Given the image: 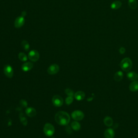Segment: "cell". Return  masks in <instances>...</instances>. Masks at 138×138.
<instances>
[{
	"label": "cell",
	"mask_w": 138,
	"mask_h": 138,
	"mask_svg": "<svg viewBox=\"0 0 138 138\" xmlns=\"http://www.w3.org/2000/svg\"><path fill=\"white\" fill-rule=\"evenodd\" d=\"M25 17L23 16H20L16 18V19L15 21L14 26L16 28H21L25 24Z\"/></svg>",
	"instance_id": "obj_9"
},
{
	"label": "cell",
	"mask_w": 138,
	"mask_h": 138,
	"mask_svg": "<svg viewBox=\"0 0 138 138\" xmlns=\"http://www.w3.org/2000/svg\"><path fill=\"white\" fill-rule=\"evenodd\" d=\"M21 45L22 46V47L24 49H25L26 51H28L29 50V48H30V45L29 43L26 40H24L21 43Z\"/></svg>",
	"instance_id": "obj_22"
},
{
	"label": "cell",
	"mask_w": 138,
	"mask_h": 138,
	"mask_svg": "<svg viewBox=\"0 0 138 138\" xmlns=\"http://www.w3.org/2000/svg\"><path fill=\"white\" fill-rule=\"evenodd\" d=\"M28 58L31 61L35 62L38 61L39 58V54L38 52L35 50L30 51L28 54Z\"/></svg>",
	"instance_id": "obj_5"
},
{
	"label": "cell",
	"mask_w": 138,
	"mask_h": 138,
	"mask_svg": "<svg viewBox=\"0 0 138 138\" xmlns=\"http://www.w3.org/2000/svg\"><path fill=\"white\" fill-rule=\"evenodd\" d=\"M73 101H74V97L68 96V97L65 99V103L68 105H70L72 103Z\"/></svg>",
	"instance_id": "obj_24"
},
{
	"label": "cell",
	"mask_w": 138,
	"mask_h": 138,
	"mask_svg": "<svg viewBox=\"0 0 138 138\" xmlns=\"http://www.w3.org/2000/svg\"><path fill=\"white\" fill-rule=\"evenodd\" d=\"M26 15V13L25 11H23L22 12V16L25 17V16Z\"/></svg>",
	"instance_id": "obj_29"
},
{
	"label": "cell",
	"mask_w": 138,
	"mask_h": 138,
	"mask_svg": "<svg viewBox=\"0 0 138 138\" xmlns=\"http://www.w3.org/2000/svg\"><path fill=\"white\" fill-rule=\"evenodd\" d=\"M4 73L8 78H11L14 76V70L11 66L9 65H6L4 67Z\"/></svg>",
	"instance_id": "obj_7"
},
{
	"label": "cell",
	"mask_w": 138,
	"mask_h": 138,
	"mask_svg": "<svg viewBox=\"0 0 138 138\" xmlns=\"http://www.w3.org/2000/svg\"><path fill=\"white\" fill-rule=\"evenodd\" d=\"M65 94L67 95H68V96H71V97H74V95H75L74 92L72 90H71L70 88L65 89Z\"/></svg>",
	"instance_id": "obj_25"
},
{
	"label": "cell",
	"mask_w": 138,
	"mask_h": 138,
	"mask_svg": "<svg viewBox=\"0 0 138 138\" xmlns=\"http://www.w3.org/2000/svg\"><path fill=\"white\" fill-rule=\"evenodd\" d=\"M74 97L75 99L78 101H80L83 100L85 98V94L83 91H77L74 95Z\"/></svg>",
	"instance_id": "obj_13"
},
{
	"label": "cell",
	"mask_w": 138,
	"mask_h": 138,
	"mask_svg": "<svg viewBox=\"0 0 138 138\" xmlns=\"http://www.w3.org/2000/svg\"><path fill=\"white\" fill-rule=\"evenodd\" d=\"M115 132L112 128H107L104 132V136L105 138H114Z\"/></svg>",
	"instance_id": "obj_10"
},
{
	"label": "cell",
	"mask_w": 138,
	"mask_h": 138,
	"mask_svg": "<svg viewBox=\"0 0 138 138\" xmlns=\"http://www.w3.org/2000/svg\"><path fill=\"white\" fill-rule=\"evenodd\" d=\"M20 104L21 106L23 107H27V105H28V103H27V101L25 100H24V99H22L20 101Z\"/></svg>",
	"instance_id": "obj_26"
},
{
	"label": "cell",
	"mask_w": 138,
	"mask_h": 138,
	"mask_svg": "<svg viewBox=\"0 0 138 138\" xmlns=\"http://www.w3.org/2000/svg\"><path fill=\"white\" fill-rule=\"evenodd\" d=\"M129 88L132 92H136L138 91V81H133L130 84Z\"/></svg>",
	"instance_id": "obj_14"
},
{
	"label": "cell",
	"mask_w": 138,
	"mask_h": 138,
	"mask_svg": "<svg viewBox=\"0 0 138 138\" xmlns=\"http://www.w3.org/2000/svg\"><path fill=\"white\" fill-rule=\"evenodd\" d=\"M125 51H126L125 49L123 47H120V49H119V52L121 54H124L125 52Z\"/></svg>",
	"instance_id": "obj_28"
},
{
	"label": "cell",
	"mask_w": 138,
	"mask_h": 138,
	"mask_svg": "<svg viewBox=\"0 0 138 138\" xmlns=\"http://www.w3.org/2000/svg\"><path fill=\"white\" fill-rule=\"evenodd\" d=\"M71 128H72L75 131H79L80 129V124L78 122V121H73L72 123H71Z\"/></svg>",
	"instance_id": "obj_19"
},
{
	"label": "cell",
	"mask_w": 138,
	"mask_h": 138,
	"mask_svg": "<svg viewBox=\"0 0 138 138\" xmlns=\"http://www.w3.org/2000/svg\"><path fill=\"white\" fill-rule=\"evenodd\" d=\"M120 65V68L123 71L128 72L131 70L132 67V62L130 58H125L121 61Z\"/></svg>",
	"instance_id": "obj_2"
},
{
	"label": "cell",
	"mask_w": 138,
	"mask_h": 138,
	"mask_svg": "<svg viewBox=\"0 0 138 138\" xmlns=\"http://www.w3.org/2000/svg\"><path fill=\"white\" fill-rule=\"evenodd\" d=\"M52 101L53 105L56 107H61L63 104V98L58 95H54L52 99Z\"/></svg>",
	"instance_id": "obj_6"
},
{
	"label": "cell",
	"mask_w": 138,
	"mask_h": 138,
	"mask_svg": "<svg viewBox=\"0 0 138 138\" xmlns=\"http://www.w3.org/2000/svg\"><path fill=\"white\" fill-rule=\"evenodd\" d=\"M43 131L46 136L49 137L52 136L55 133V128L51 124L46 123L44 126Z\"/></svg>",
	"instance_id": "obj_3"
},
{
	"label": "cell",
	"mask_w": 138,
	"mask_h": 138,
	"mask_svg": "<svg viewBox=\"0 0 138 138\" xmlns=\"http://www.w3.org/2000/svg\"><path fill=\"white\" fill-rule=\"evenodd\" d=\"M128 5L132 9H135L137 7L136 0H128Z\"/></svg>",
	"instance_id": "obj_20"
},
{
	"label": "cell",
	"mask_w": 138,
	"mask_h": 138,
	"mask_svg": "<svg viewBox=\"0 0 138 138\" xmlns=\"http://www.w3.org/2000/svg\"><path fill=\"white\" fill-rule=\"evenodd\" d=\"M19 58L22 62H26L28 60L27 56L23 52H20L19 54Z\"/></svg>",
	"instance_id": "obj_23"
},
{
	"label": "cell",
	"mask_w": 138,
	"mask_h": 138,
	"mask_svg": "<svg viewBox=\"0 0 138 138\" xmlns=\"http://www.w3.org/2000/svg\"><path fill=\"white\" fill-rule=\"evenodd\" d=\"M65 130L66 131H67V132H68L69 134H71L72 133L71 128L70 126H67L66 127Z\"/></svg>",
	"instance_id": "obj_27"
},
{
	"label": "cell",
	"mask_w": 138,
	"mask_h": 138,
	"mask_svg": "<svg viewBox=\"0 0 138 138\" xmlns=\"http://www.w3.org/2000/svg\"><path fill=\"white\" fill-rule=\"evenodd\" d=\"M123 76L124 74L123 73V72L119 71L115 74V76H114V79H115V81L116 82H120L123 79Z\"/></svg>",
	"instance_id": "obj_16"
},
{
	"label": "cell",
	"mask_w": 138,
	"mask_h": 138,
	"mask_svg": "<svg viewBox=\"0 0 138 138\" xmlns=\"http://www.w3.org/2000/svg\"><path fill=\"white\" fill-rule=\"evenodd\" d=\"M71 117L76 121H80L84 118V114L79 110H76L71 114Z\"/></svg>",
	"instance_id": "obj_4"
},
{
	"label": "cell",
	"mask_w": 138,
	"mask_h": 138,
	"mask_svg": "<svg viewBox=\"0 0 138 138\" xmlns=\"http://www.w3.org/2000/svg\"><path fill=\"white\" fill-rule=\"evenodd\" d=\"M20 121H21V123L24 126H27L28 124V120H27V118L25 117V116L23 115L22 113H20Z\"/></svg>",
	"instance_id": "obj_21"
},
{
	"label": "cell",
	"mask_w": 138,
	"mask_h": 138,
	"mask_svg": "<svg viewBox=\"0 0 138 138\" xmlns=\"http://www.w3.org/2000/svg\"><path fill=\"white\" fill-rule=\"evenodd\" d=\"M128 78L131 80L135 81L138 80V75L135 72H129L127 75Z\"/></svg>",
	"instance_id": "obj_15"
},
{
	"label": "cell",
	"mask_w": 138,
	"mask_h": 138,
	"mask_svg": "<svg viewBox=\"0 0 138 138\" xmlns=\"http://www.w3.org/2000/svg\"><path fill=\"white\" fill-rule=\"evenodd\" d=\"M59 70V65L56 64H53L50 65L47 69V73L50 75H53L57 74Z\"/></svg>",
	"instance_id": "obj_8"
},
{
	"label": "cell",
	"mask_w": 138,
	"mask_h": 138,
	"mask_svg": "<svg viewBox=\"0 0 138 138\" xmlns=\"http://www.w3.org/2000/svg\"><path fill=\"white\" fill-rule=\"evenodd\" d=\"M104 123L105 125L106 126H107L111 127L113 125V119L112 118H111L110 117H106L104 119Z\"/></svg>",
	"instance_id": "obj_17"
},
{
	"label": "cell",
	"mask_w": 138,
	"mask_h": 138,
	"mask_svg": "<svg viewBox=\"0 0 138 138\" xmlns=\"http://www.w3.org/2000/svg\"><path fill=\"white\" fill-rule=\"evenodd\" d=\"M26 115L30 117H34L37 115V112L33 107H28L26 110Z\"/></svg>",
	"instance_id": "obj_12"
},
{
	"label": "cell",
	"mask_w": 138,
	"mask_h": 138,
	"mask_svg": "<svg viewBox=\"0 0 138 138\" xmlns=\"http://www.w3.org/2000/svg\"><path fill=\"white\" fill-rule=\"evenodd\" d=\"M34 67L33 63L30 62H27L24 63L22 66V70L25 72H28L31 70Z\"/></svg>",
	"instance_id": "obj_11"
},
{
	"label": "cell",
	"mask_w": 138,
	"mask_h": 138,
	"mask_svg": "<svg viewBox=\"0 0 138 138\" xmlns=\"http://www.w3.org/2000/svg\"><path fill=\"white\" fill-rule=\"evenodd\" d=\"M56 123L62 126H67L70 121V116L69 114L64 111L58 112L55 116Z\"/></svg>",
	"instance_id": "obj_1"
},
{
	"label": "cell",
	"mask_w": 138,
	"mask_h": 138,
	"mask_svg": "<svg viewBox=\"0 0 138 138\" xmlns=\"http://www.w3.org/2000/svg\"><path fill=\"white\" fill-rule=\"evenodd\" d=\"M121 5H122V3H121V2L120 1H116L113 2L111 4V8L112 9L117 10V9H119L121 7Z\"/></svg>",
	"instance_id": "obj_18"
}]
</instances>
